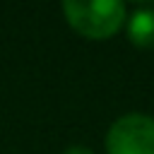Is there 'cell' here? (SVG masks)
I'll return each mask as SVG.
<instances>
[{
  "label": "cell",
  "instance_id": "277c9868",
  "mask_svg": "<svg viewBox=\"0 0 154 154\" xmlns=\"http://www.w3.org/2000/svg\"><path fill=\"white\" fill-rule=\"evenodd\" d=\"M63 154H94L89 147H82V144H75V147H67Z\"/></svg>",
  "mask_w": 154,
  "mask_h": 154
},
{
  "label": "cell",
  "instance_id": "3957f363",
  "mask_svg": "<svg viewBox=\"0 0 154 154\" xmlns=\"http://www.w3.org/2000/svg\"><path fill=\"white\" fill-rule=\"evenodd\" d=\"M128 36L140 48H154V7H140L130 17Z\"/></svg>",
  "mask_w": 154,
  "mask_h": 154
},
{
  "label": "cell",
  "instance_id": "6da1fadb",
  "mask_svg": "<svg viewBox=\"0 0 154 154\" xmlns=\"http://www.w3.org/2000/svg\"><path fill=\"white\" fill-rule=\"evenodd\" d=\"M63 14L87 38H108L125 22V7L118 0H65Z\"/></svg>",
  "mask_w": 154,
  "mask_h": 154
},
{
  "label": "cell",
  "instance_id": "7a4b0ae2",
  "mask_svg": "<svg viewBox=\"0 0 154 154\" xmlns=\"http://www.w3.org/2000/svg\"><path fill=\"white\" fill-rule=\"evenodd\" d=\"M108 154H154V118L147 113H125L106 132Z\"/></svg>",
  "mask_w": 154,
  "mask_h": 154
}]
</instances>
